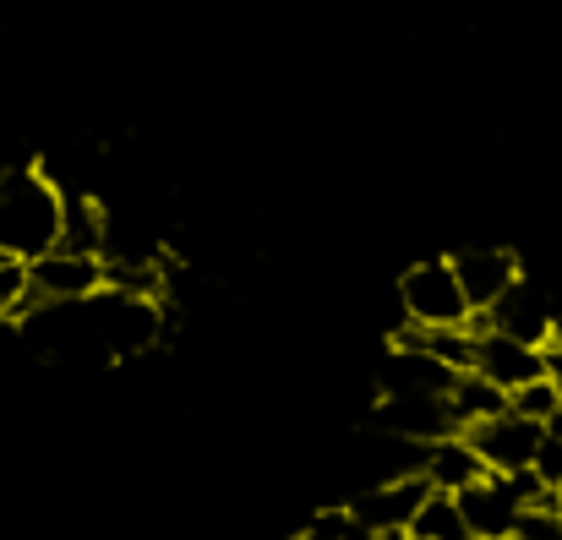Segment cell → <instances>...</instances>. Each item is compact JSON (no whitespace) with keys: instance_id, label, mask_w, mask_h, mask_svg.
<instances>
[{"instance_id":"1","label":"cell","mask_w":562,"mask_h":540,"mask_svg":"<svg viewBox=\"0 0 562 540\" xmlns=\"http://www.w3.org/2000/svg\"><path fill=\"white\" fill-rule=\"evenodd\" d=\"M60 202L66 191L44 176L38 165L0 176V251L33 262L60 240Z\"/></svg>"},{"instance_id":"2","label":"cell","mask_w":562,"mask_h":540,"mask_svg":"<svg viewBox=\"0 0 562 540\" xmlns=\"http://www.w3.org/2000/svg\"><path fill=\"white\" fill-rule=\"evenodd\" d=\"M93 290H104V257L49 246L44 257L27 262V301L22 306H38V301H88Z\"/></svg>"},{"instance_id":"3","label":"cell","mask_w":562,"mask_h":540,"mask_svg":"<svg viewBox=\"0 0 562 540\" xmlns=\"http://www.w3.org/2000/svg\"><path fill=\"white\" fill-rule=\"evenodd\" d=\"M398 301H404V317H409V323H426V328H437V323H464V317H470V301H464V290H459L448 257H442V262H415V268L398 279Z\"/></svg>"},{"instance_id":"4","label":"cell","mask_w":562,"mask_h":540,"mask_svg":"<svg viewBox=\"0 0 562 540\" xmlns=\"http://www.w3.org/2000/svg\"><path fill=\"white\" fill-rule=\"evenodd\" d=\"M464 442L481 453L486 470L508 475V470H525V464L536 459V448H541V420H525V415H514V409H497V415H486V420H470V426H464Z\"/></svg>"},{"instance_id":"5","label":"cell","mask_w":562,"mask_h":540,"mask_svg":"<svg viewBox=\"0 0 562 540\" xmlns=\"http://www.w3.org/2000/svg\"><path fill=\"white\" fill-rule=\"evenodd\" d=\"M453 503H459V514H464L470 540H508L519 530V514H525V503L508 492V481H503L497 470H486L475 486L453 492Z\"/></svg>"},{"instance_id":"6","label":"cell","mask_w":562,"mask_h":540,"mask_svg":"<svg viewBox=\"0 0 562 540\" xmlns=\"http://www.w3.org/2000/svg\"><path fill=\"white\" fill-rule=\"evenodd\" d=\"M470 371H481L486 382H497V387L508 393V387L541 376V371H547V356H541L536 345L503 334V328H486V334H475V365H470Z\"/></svg>"},{"instance_id":"7","label":"cell","mask_w":562,"mask_h":540,"mask_svg":"<svg viewBox=\"0 0 562 540\" xmlns=\"http://www.w3.org/2000/svg\"><path fill=\"white\" fill-rule=\"evenodd\" d=\"M448 268H453L470 306H492L508 284H519V257L503 251V246H470V251L448 257Z\"/></svg>"},{"instance_id":"8","label":"cell","mask_w":562,"mask_h":540,"mask_svg":"<svg viewBox=\"0 0 562 540\" xmlns=\"http://www.w3.org/2000/svg\"><path fill=\"white\" fill-rule=\"evenodd\" d=\"M376 420L393 437H409V442H437V437L459 431V420L448 415V398L442 393H387V404L376 409Z\"/></svg>"},{"instance_id":"9","label":"cell","mask_w":562,"mask_h":540,"mask_svg":"<svg viewBox=\"0 0 562 540\" xmlns=\"http://www.w3.org/2000/svg\"><path fill=\"white\" fill-rule=\"evenodd\" d=\"M431 486H426V475H393V481H382V486H372V492H361L345 514L367 530V536H376V530H393V525H404L415 508H420V497H426Z\"/></svg>"},{"instance_id":"10","label":"cell","mask_w":562,"mask_h":540,"mask_svg":"<svg viewBox=\"0 0 562 540\" xmlns=\"http://www.w3.org/2000/svg\"><path fill=\"white\" fill-rule=\"evenodd\" d=\"M420 475H426L431 492H464V486H475V481L486 475V464H481V453L464 442V431H448V437L426 442Z\"/></svg>"},{"instance_id":"11","label":"cell","mask_w":562,"mask_h":540,"mask_svg":"<svg viewBox=\"0 0 562 540\" xmlns=\"http://www.w3.org/2000/svg\"><path fill=\"white\" fill-rule=\"evenodd\" d=\"M55 246L104 257V246H110V218H104V207H99L93 196H66V202H60V240H55Z\"/></svg>"},{"instance_id":"12","label":"cell","mask_w":562,"mask_h":540,"mask_svg":"<svg viewBox=\"0 0 562 540\" xmlns=\"http://www.w3.org/2000/svg\"><path fill=\"white\" fill-rule=\"evenodd\" d=\"M448 415L459 420V431L470 426V420H486V415H497V409H508V393L497 387V382H486L481 371H459L453 382H448Z\"/></svg>"},{"instance_id":"13","label":"cell","mask_w":562,"mask_h":540,"mask_svg":"<svg viewBox=\"0 0 562 540\" xmlns=\"http://www.w3.org/2000/svg\"><path fill=\"white\" fill-rule=\"evenodd\" d=\"M404 536L409 540H470V530H464V514H459L453 492H426L420 508L404 519Z\"/></svg>"},{"instance_id":"14","label":"cell","mask_w":562,"mask_h":540,"mask_svg":"<svg viewBox=\"0 0 562 540\" xmlns=\"http://www.w3.org/2000/svg\"><path fill=\"white\" fill-rule=\"evenodd\" d=\"M508 409H514V415H525V420H552V415L562 409L558 371H541V376H530V382L508 387Z\"/></svg>"},{"instance_id":"15","label":"cell","mask_w":562,"mask_h":540,"mask_svg":"<svg viewBox=\"0 0 562 540\" xmlns=\"http://www.w3.org/2000/svg\"><path fill=\"white\" fill-rule=\"evenodd\" d=\"M22 301H27V262L11 257V251H0V323L16 317Z\"/></svg>"},{"instance_id":"16","label":"cell","mask_w":562,"mask_h":540,"mask_svg":"<svg viewBox=\"0 0 562 540\" xmlns=\"http://www.w3.org/2000/svg\"><path fill=\"white\" fill-rule=\"evenodd\" d=\"M552 492H558V503H562V475H558V486H552Z\"/></svg>"},{"instance_id":"17","label":"cell","mask_w":562,"mask_h":540,"mask_svg":"<svg viewBox=\"0 0 562 540\" xmlns=\"http://www.w3.org/2000/svg\"><path fill=\"white\" fill-rule=\"evenodd\" d=\"M301 540H312V536H301Z\"/></svg>"}]
</instances>
